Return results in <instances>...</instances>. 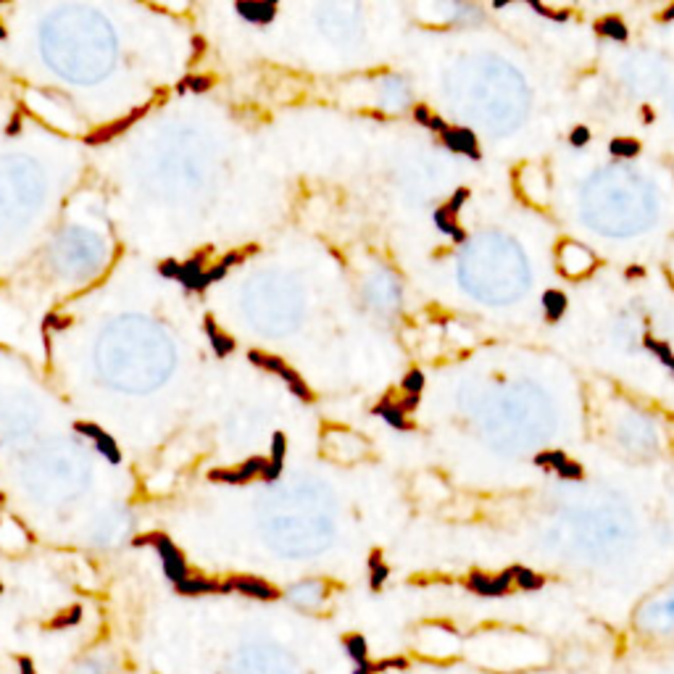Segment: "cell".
I'll return each instance as SVG.
<instances>
[{"instance_id":"obj_6","label":"cell","mask_w":674,"mask_h":674,"mask_svg":"<svg viewBox=\"0 0 674 674\" xmlns=\"http://www.w3.org/2000/svg\"><path fill=\"white\" fill-rule=\"evenodd\" d=\"M208 253H214L211 248H203L200 253H195L190 261H185V264H180V277H177V282H180L185 290H192V285L200 279V274L206 271V261H208Z\"/></svg>"},{"instance_id":"obj_18","label":"cell","mask_w":674,"mask_h":674,"mask_svg":"<svg viewBox=\"0 0 674 674\" xmlns=\"http://www.w3.org/2000/svg\"><path fill=\"white\" fill-rule=\"evenodd\" d=\"M43 343H45V356L51 358V353H53V346H51V332H43Z\"/></svg>"},{"instance_id":"obj_8","label":"cell","mask_w":674,"mask_h":674,"mask_svg":"<svg viewBox=\"0 0 674 674\" xmlns=\"http://www.w3.org/2000/svg\"><path fill=\"white\" fill-rule=\"evenodd\" d=\"M203 329H206L208 335V343H211V348H214V353L217 356H227L234 351V340L232 337H227L224 332H219L217 321H214V316L208 313L206 319H203Z\"/></svg>"},{"instance_id":"obj_2","label":"cell","mask_w":674,"mask_h":674,"mask_svg":"<svg viewBox=\"0 0 674 674\" xmlns=\"http://www.w3.org/2000/svg\"><path fill=\"white\" fill-rule=\"evenodd\" d=\"M479 653H472V658L477 656V661H482V666H490V669H529L535 666L543 653H540V646L527 640V643H514V640H498V643H479L477 646Z\"/></svg>"},{"instance_id":"obj_16","label":"cell","mask_w":674,"mask_h":674,"mask_svg":"<svg viewBox=\"0 0 674 674\" xmlns=\"http://www.w3.org/2000/svg\"><path fill=\"white\" fill-rule=\"evenodd\" d=\"M19 132H21V113H14V119H11L9 127H6V135L14 138V135H19Z\"/></svg>"},{"instance_id":"obj_7","label":"cell","mask_w":674,"mask_h":674,"mask_svg":"<svg viewBox=\"0 0 674 674\" xmlns=\"http://www.w3.org/2000/svg\"><path fill=\"white\" fill-rule=\"evenodd\" d=\"M234 9L245 21H256V24H269L277 14L274 3H237Z\"/></svg>"},{"instance_id":"obj_15","label":"cell","mask_w":674,"mask_h":674,"mask_svg":"<svg viewBox=\"0 0 674 674\" xmlns=\"http://www.w3.org/2000/svg\"><path fill=\"white\" fill-rule=\"evenodd\" d=\"M158 274H161L164 279H177L180 277V261L164 259L161 264H158Z\"/></svg>"},{"instance_id":"obj_12","label":"cell","mask_w":674,"mask_h":674,"mask_svg":"<svg viewBox=\"0 0 674 674\" xmlns=\"http://www.w3.org/2000/svg\"><path fill=\"white\" fill-rule=\"evenodd\" d=\"M71 316H61V313L51 311L48 316L43 319V332H51V329H56V332H63V329L71 327Z\"/></svg>"},{"instance_id":"obj_19","label":"cell","mask_w":674,"mask_h":674,"mask_svg":"<svg viewBox=\"0 0 674 674\" xmlns=\"http://www.w3.org/2000/svg\"><path fill=\"white\" fill-rule=\"evenodd\" d=\"M9 37V32H6V26H3V21H0V40H6Z\"/></svg>"},{"instance_id":"obj_10","label":"cell","mask_w":674,"mask_h":674,"mask_svg":"<svg viewBox=\"0 0 674 674\" xmlns=\"http://www.w3.org/2000/svg\"><path fill=\"white\" fill-rule=\"evenodd\" d=\"M95 448H98V453H100V456H105V461H108L111 467H119V464H121V450H119V445H116V440H113L108 432H103L100 437H98Z\"/></svg>"},{"instance_id":"obj_13","label":"cell","mask_w":674,"mask_h":674,"mask_svg":"<svg viewBox=\"0 0 674 674\" xmlns=\"http://www.w3.org/2000/svg\"><path fill=\"white\" fill-rule=\"evenodd\" d=\"M208 479H214V482H224V484H240L237 469H214V472H208Z\"/></svg>"},{"instance_id":"obj_11","label":"cell","mask_w":674,"mask_h":674,"mask_svg":"<svg viewBox=\"0 0 674 674\" xmlns=\"http://www.w3.org/2000/svg\"><path fill=\"white\" fill-rule=\"evenodd\" d=\"M211 87H214V77H208V74H190V77L180 79L177 93H187V90H192V93H206Z\"/></svg>"},{"instance_id":"obj_4","label":"cell","mask_w":674,"mask_h":674,"mask_svg":"<svg viewBox=\"0 0 674 674\" xmlns=\"http://www.w3.org/2000/svg\"><path fill=\"white\" fill-rule=\"evenodd\" d=\"M147 113V105H140V108H135V111H130L127 116H121V119H116V121H111V124H105V127H98V130H93V132H87L85 135V142L87 145H93V147H98V145H105L108 140H113V138H119L121 132H127L135 124L138 119H142Z\"/></svg>"},{"instance_id":"obj_3","label":"cell","mask_w":674,"mask_h":674,"mask_svg":"<svg viewBox=\"0 0 674 674\" xmlns=\"http://www.w3.org/2000/svg\"><path fill=\"white\" fill-rule=\"evenodd\" d=\"M327 596H329L327 585L319 582V579H306L301 585L290 588V601H293L298 608H303V611H319L321 606H324V601H327Z\"/></svg>"},{"instance_id":"obj_9","label":"cell","mask_w":674,"mask_h":674,"mask_svg":"<svg viewBox=\"0 0 674 674\" xmlns=\"http://www.w3.org/2000/svg\"><path fill=\"white\" fill-rule=\"evenodd\" d=\"M177 590H180L182 596H200V593H217V590H222V585H217L214 579L187 577V579H182L180 585H177Z\"/></svg>"},{"instance_id":"obj_5","label":"cell","mask_w":674,"mask_h":674,"mask_svg":"<svg viewBox=\"0 0 674 674\" xmlns=\"http://www.w3.org/2000/svg\"><path fill=\"white\" fill-rule=\"evenodd\" d=\"M571 264H566L564 266V271H566V277H577V274H585L590 266H593V256H590L588 248H582V245H577V242H566L561 248V259L559 261H569Z\"/></svg>"},{"instance_id":"obj_14","label":"cell","mask_w":674,"mask_h":674,"mask_svg":"<svg viewBox=\"0 0 674 674\" xmlns=\"http://www.w3.org/2000/svg\"><path fill=\"white\" fill-rule=\"evenodd\" d=\"M74 432L85 435V437H90V440H98V437L103 435V430H100L95 422H74Z\"/></svg>"},{"instance_id":"obj_17","label":"cell","mask_w":674,"mask_h":674,"mask_svg":"<svg viewBox=\"0 0 674 674\" xmlns=\"http://www.w3.org/2000/svg\"><path fill=\"white\" fill-rule=\"evenodd\" d=\"M203 51H206V40H203V37H192V58L200 56Z\"/></svg>"},{"instance_id":"obj_1","label":"cell","mask_w":674,"mask_h":674,"mask_svg":"<svg viewBox=\"0 0 674 674\" xmlns=\"http://www.w3.org/2000/svg\"><path fill=\"white\" fill-rule=\"evenodd\" d=\"M635 630L646 640H656V643L674 638V582L638 606Z\"/></svg>"}]
</instances>
